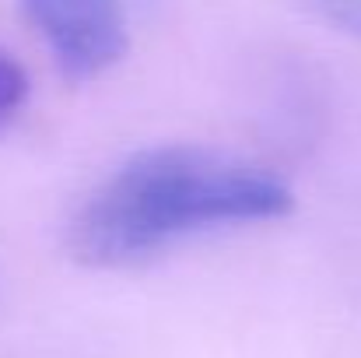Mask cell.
Returning <instances> with one entry per match:
<instances>
[{
    "mask_svg": "<svg viewBox=\"0 0 361 358\" xmlns=\"http://www.w3.org/2000/svg\"><path fill=\"white\" fill-rule=\"evenodd\" d=\"M291 186L239 155L154 144L130 155L74 208L67 249L85 267H133L186 236L291 215Z\"/></svg>",
    "mask_w": 361,
    "mask_h": 358,
    "instance_id": "cell-1",
    "label": "cell"
},
{
    "mask_svg": "<svg viewBox=\"0 0 361 358\" xmlns=\"http://www.w3.org/2000/svg\"><path fill=\"white\" fill-rule=\"evenodd\" d=\"M25 21L39 32L56 67L88 81L126 56V7L123 0H18Z\"/></svg>",
    "mask_w": 361,
    "mask_h": 358,
    "instance_id": "cell-2",
    "label": "cell"
},
{
    "mask_svg": "<svg viewBox=\"0 0 361 358\" xmlns=\"http://www.w3.org/2000/svg\"><path fill=\"white\" fill-rule=\"evenodd\" d=\"M25 95H28V78H25V71H21L7 53H0V123L18 113V106L25 102Z\"/></svg>",
    "mask_w": 361,
    "mask_h": 358,
    "instance_id": "cell-3",
    "label": "cell"
},
{
    "mask_svg": "<svg viewBox=\"0 0 361 358\" xmlns=\"http://www.w3.org/2000/svg\"><path fill=\"white\" fill-rule=\"evenodd\" d=\"M302 4L312 7L330 25H337L341 32H351L361 39V0H302Z\"/></svg>",
    "mask_w": 361,
    "mask_h": 358,
    "instance_id": "cell-4",
    "label": "cell"
}]
</instances>
